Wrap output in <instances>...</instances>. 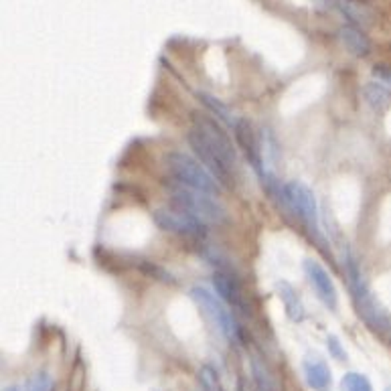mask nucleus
Returning <instances> with one entry per match:
<instances>
[{"label":"nucleus","mask_w":391,"mask_h":391,"mask_svg":"<svg viewBox=\"0 0 391 391\" xmlns=\"http://www.w3.org/2000/svg\"><path fill=\"white\" fill-rule=\"evenodd\" d=\"M363 92H365V100L369 102V105H373L379 112L391 104V89L381 85L379 81H371L369 85H365Z\"/></svg>","instance_id":"14"},{"label":"nucleus","mask_w":391,"mask_h":391,"mask_svg":"<svg viewBox=\"0 0 391 391\" xmlns=\"http://www.w3.org/2000/svg\"><path fill=\"white\" fill-rule=\"evenodd\" d=\"M199 379H201V385H203V390L205 391H221V385H219L217 375H215V371H213V369L205 367V369L201 371Z\"/></svg>","instance_id":"18"},{"label":"nucleus","mask_w":391,"mask_h":391,"mask_svg":"<svg viewBox=\"0 0 391 391\" xmlns=\"http://www.w3.org/2000/svg\"><path fill=\"white\" fill-rule=\"evenodd\" d=\"M385 391H391V388H388V390H385Z\"/></svg>","instance_id":"22"},{"label":"nucleus","mask_w":391,"mask_h":391,"mask_svg":"<svg viewBox=\"0 0 391 391\" xmlns=\"http://www.w3.org/2000/svg\"><path fill=\"white\" fill-rule=\"evenodd\" d=\"M284 197L286 203H290V207L302 219V223L309 227V232L318 234V207L313 191L306 184L292 181L284 186Z\"/></svg>","instance_id":"6"},{"label":"nucleus","mask_w":391,"mask_h":391,"mask_svg":"<svg viewBox=\"0 0 391 391\" xmlns=\"http://www.w3.org/2000/svg\"><path fill=\"white\" fill-rule=\"evenodd\" d=\"M339 37L340 41H342V45H345V49L349 53H353V55H357V57H365L371 51V43H369L367 35L361 28H357V26H342L339 31Z\"/></svg>","instance_id":"12"},{"label":"nucleus","mask_w":391,"mask_h":391,"mask_svg":"<svg viewBox=\"0 0 391 391\" xmlns=\"http://www.w3.org/2000/svg\"><path fill=\"white\" fill-rule=\"evenodd\" d=\"M278 296H280V300L286 309L288 318L294 320V322H300L304 318V304H302L300 296L296 294V290L288 282H280L278 284Z\"/></svg>","instance_id":"13"},{"label":"nucleus","mask_w":391,"mask_h":391,"mask_svg":"<svg viewBox=\"0 0 391 391\" xmlns=\"http://www.w3.org/2000/svg\"><path fill=\"white\" fill-rule=\"evenodd\" d=\"M327 347H329V351H331V355L335 357V359H339V361H345L347 359V353H345V349L340 347V342L337 337H329L327 339Z\"/></svg>","instance_id":"20"},{"label":"nucleus","mask_w":391,"mask_h":391,"mask_svg":"<svg viewBox=\"0 0 391 391\" xmlns=\"http://www.w3.org/2000/svg\"><path fill=\"white\" fill-rule=\"evenodd\" d=\"M4 391H17V390H15V388H6V390H4Z\"/></svg>","instance_id":"21"},{"label":"nucleus","mask_w":391,"mask_h":391,"mask_svg":"<svg viewBox=\"0 0 391 391\" xmlns=\"http://www.w3.org/2000/svg\"><path fill=\"white\" fill-rule=\"evenodd\" d=\"M340 391H373V388L365 375L351 371L340 379Z\"/></svg>","instance_id":"15"},{"label":"nucleus","mask_w":391,"mask_h":391,"mask_svg":"<svg viewBox=\"0 0 391 391\" xmlns=\"http://www.w3.org/2000/svg\"><path fill=\"white\" fill-rule=\"evenodd\" d=\"M168 191L177 209H181L193 219H197L201 225H221L227 221V211L219 203L217 195L189 189L179 183L171 184Z\"/></svg>","instance_id":"2"},{"label":"nucleus","mask_w":391,"mask_h":391,"mask_svg":"<svg viewBox=\"0 0 391 391\" xmlns=\"http://www.w3.org/2000/svg\"><path fill=\"white\" fill-rule=\"evenodd\" d=\"M164 162H166V168H168L171 177L175 179V183L184 184L189 189L205 191V193H211V195H219L221 193L219 181L209 173L199 160H195L193 157H189L184 153H168L164 157Z\"/></svg>","instance_id":"3"},{"label":"nucleus","mask_w":391,"mask_h":391,"mask_svg":"<svg viewBox=\"0 0 391 391\" xmlns=\"http://www.w3.org/2000/svg\"><path fill=\"white\" fill-rule=\"evenodd\" d=\"M347 276H349V284H351V290H353L355 306H357L359 314L363 316V320L373 331H379V333L390 331V316L379 309V304L371 296L365 280H363V276H361V272H359V268H357V263H355L353 258L347 260Z\"/></svg>","instance_id":"4"},{"label":"nucleus","mask_w":391,"mask_h":391,"mask_svg":"<svg viewBox=\"0 0 391 391\" xmlns=\"http://www.w3.org/2000/svg\"><path fill=\"white\" fill-rule=\"evenodd\" d=\"M155 221L160 229L171 234L183 235V237H203L205 225H201L197 219L186 215L181 209H158L155 211Z\"/></svg>","instance_id":"7"},{"label":"nucleus","mask_w":391,"mask_h":391,"mask_svg":"<svg viewBox=\"0 0 391 391\" xmlns=\"http://www.w3.org/2000/svg\"><path fill=\"white\" fill-rule=\"evenodd\" d=\"M191 298L195 300V304L203 311L209 320L219 329V333L229 340L239 339V327L235 322L232 311L223 304V300L213 294L211 290L203 286H197L191 290Z\"/></svg>","instance_id":"5"},{"label":"nucleus","mask_w":391,"mask_h":391,"mask_svg":"<svg viewBox=\"0 0 391 391\" xmlns=\"http://www.w3.org/2000/svg\"><path fill=\"white\" fill-rule=\"evenodd\" d=\"M373 78H375V81H379L381 85H385L388 89H391V67H388V65H375Z\"/></svg>","instance_id":"19"},{"label":"nucleus","mask_w":391,"mask_h":391,"mask_svg":"<svg viewBox=\"0 0 391 391\" xmlns=\"http://www.w3.org/2000/svg\"><path fill=\"white\" fill-rule=\"evenodd\" d=\"M213 284H215L217 294H219L225 302H229L235 309H241V306H243L241 286H239V282H237V278H235L234 274H229V272H217V274L213 276Z\"/></svg>","instance_id":"9"},{"label":"nucleus","mask_w":391,"mask_h":391,"mask_svg":"<svg viewBox=\"0 0 391 391\" xmlns=\"http://www.w3.org/2000/svg\"><path fill=\"white\" fill-rule=\"evenodd\" d=\"M304 375H306V383L314 391H327L331 388V369L324 361L320 359H306L304 361Z\"/></svg>","instance_id":"11"},{"label":"nucleus","mask_w":391,"mask_h":391,"mask_svg":"<svg viewBox=\"0 0 391 391\" xmlns=\"http://www.w3.org/2000/svg\"><path fill=\"white\" fill-rule=\"evenodd\" d=\"M304 272H306L309 282L316 290L318 298L324 302V306H329L331 311H335L337 304H339V294H337V288H335V282H333L331 274L318 261L314 260L304 261Z\"/></svg>","instance_id":"8"},{"label":"nucleus","mask_w":391,"mask_h":391,"mask_svg":"<svg viewBox=\"0 0 391 391\" xmlns=\"http://www.w3.org/2000/svg\"><path fill=\"white\" fill-rule=\"evenodd\" d=\"M26 391H53V379L47 373H37L28 379Z\"/></svg>","instance_id":"17"},{"label":"nucleus","mask_w":391,"mask_h":391,"mask_svg":"<svg viewBox=\"0 0 391 391\" xmlns=\"http://www.w3.org/2000/svg\"><path fill=\"white\" fill-rule=\"evenodd\" d=\"M189 144L199 157V162L219 181V184H229L234 181L237 155L232 140L217 124V120L197 116L189 132Z\"/></svg>","instance_id":"1"},{"label":"nucleus","mask_w":391,"mask_h":391,"mask_svg":"<svg viewBox=\"0 0 391 391\" xmlns=\"http://www.w3.org/2000/svg\"><path fill=\"white\" fill-rule=\"evenodd\" d=\"M235 136H237V142L241 144V148L245 150V155L250 158V162H252V166L254 168H258L260 173L261 171V160H260V148H258V142H256V134H254V128H252V124L250 122H245V120H239L237 124H235Z\"/></svg>","instance_id":"10"},{"label":"nucleus","mask_w":391,"mask_h":391,"mask_svg":"<svg viewBox=\"0 0 391 391\" xmlns=\"http://www.w3.org/2000/svg\"><path fill=\"white\" fill-rule=\"evenodd\" d=\"M203 98V104L207 105L209 110H211V114H215V118H219V120H223V122H227L232 128H235V124L239 122L237 118L232 116V112L225 107V105L221 104L219 100H215V98H211V96H201Z\"/></svg>","instance_id":"16"}]
</instances>
